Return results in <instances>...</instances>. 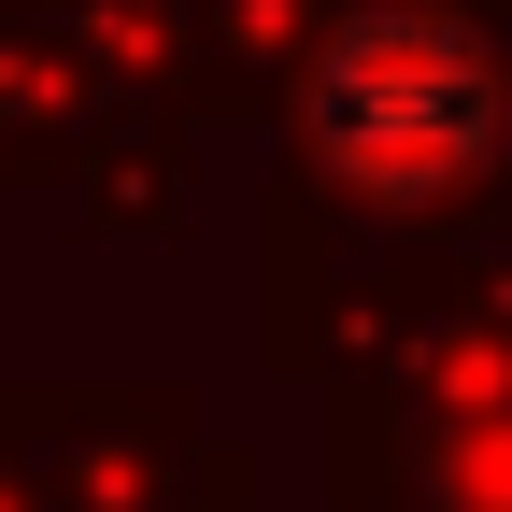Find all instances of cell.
Instances as JSON below:
<instances>
[{"label": "cell", "mask_w": 512, "mask_h": 512, "mask_svg": "<svg viewBox=\"0 0 512 512\" xmlns=\"http://www.w3.org/2000/svg\"><path fill=\"white\" fill-rule=\"evenodd\" d=\"M498 128V86L484 57L441 29V15H370L328 43V72H313V143H328L342 185L370 200H427V185H456Z\"/></svg>", "instance_id": "6da1fadb"}]
</instances>
